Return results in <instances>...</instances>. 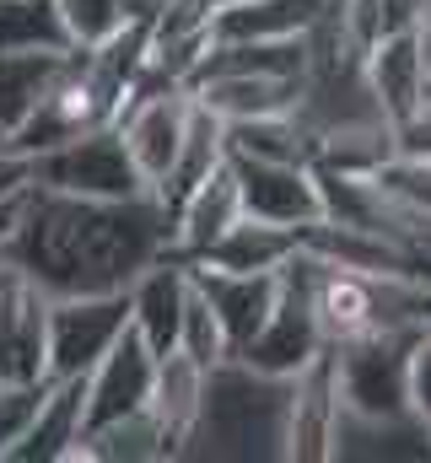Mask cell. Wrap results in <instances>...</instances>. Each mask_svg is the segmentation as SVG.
Returning <instances> with one entry per match:
<instances>
[{"mask_svg":"<svg viewBox=\"0 0 431 463\" xmlns=\"http://www.w3.org/2000/svg\"><path fill=\"white\" fill-rule=\"evenodd\" d=\"M189 275H195L200 297L211 302V313L221 318L226 350L237 355V350L264 329V318H270V307H275V291H281V269H275V275H226V269L189 264Z\"/></svg>","mask_w":431,"mask_h":463,"instance_id":"cell-15","label":"cell"},{"mask_svg":"<svg viewBox=\"0 0 431 463\" xmlns=\"http://www.w3.org/2000/svg\"><path fill=\"white\" fill-rule=\"evenodd\" d=\"M378 184L394 189L399 200L431 211V156H388V162L378 167Z\"/></svg>","mask_w":431,"mask_h":463,"instance_id":"cell-30","label":"cell"},{"mask_svg":"<svg viewBox=\"0 0 431 463\" xmlns=\"http://www.w3.org/2000/svg\"><path fill=\"white\" fill-rule=\"evenodd\" d=\"M157 458H173L162 426L151 420V410H135V415H119L98 431L81 437L76 448V463H157Z\"/></svg>","mask_w":431,"mask_h":463,"instance_id":"cell-24","label":"cell"},{"mask_svg":"<svg viewBox=\"0 0 431 463\" xmlns=\"http://www.w3.org/2000/svg\"><path fill=\"white\" fill-rule=\"evenodd\" d=\"M5 49H71L60 0H0V54Z\"/></svg>","mask_w":431,"mask_h":463,"instance_id":"cell-26","label":"cell"},{"mask_svg":"<svg viewBox=\"0 0 431 463\" xmlns=\"http://www.w3.org/2000/svg\"><path fill=\"white\" fill-rule=\"evenodd\" d=\"M71 49H5L0 54V129L11 135L60 81Z\"/></svg>","mask_w":431,"mask_h":463,"instance_id":"cell-23","label":"cell"},{"mask_svg":"<svg viewBox=\"0 0 431 463\" xmlns=\"http://www.w3.org/2000/svg\"><path fill=\"white\" fill-rule=\"evenodd\" d=\"M49 291L0 253V383L49 377Z\"/></svg>","mask_w":431,"mask_h":463,"instance_id":"cell-8","label":"cell"},{"mask_svg":"<svg viewBox=\"0 0 431 463\" xmlns=\"http://www.w3.org/2000/svg\"><path fill=\"white\" fill-rule=\"evenodd\" d=\"M0 253L16 259L49 297L124 291L146 264L173 253V216L157 194L87 200L27 189L22 222Z\"/></svg>","mask_w":431,"mask_h":463,"instance_id":"cell-1","label":"cell"},{"mask_svg":"<svg viewBox=\"0 0 431 463\" xmlns=\"http://www.w3.org/2000/svg\"><path fill=\"white\" fill-rule=\"evenodd\" d=\"M43 393H49V377H38V383H0V463L22 442V431L38 415Z\"/></svg>","mask_w":431,"mask_h":463,"instance_id":"cell-29","label":"cell"},{"mask_svg":"<svg viewBox=\"0 0 431 463\" xmlns=\"http://www.w3.org/2000/svg\"><path fill=\"white\" fill-rule=\"evenodd\" d=\"M361 71H367V87H372V98H378L388 124L410 118L431 92V54L421 43V33L378 38L372 49H361Z\"/></svg>","mask_w":431,"mask_h":463,"instance_id":"cell-11","label":"cell"},{"mask_svg":"<svg viewBox=\"0 0 431 463\" xmlns=\"http://www.w3.org/2000/svg\"><path fill=\"white\" fill-rule=\"evenodd\" d=\"M416 324L431 335V280L426 286H416Z\"/></svg>","mask_w":431,"mask_h":463,"instance_id":"cell-35","label":"cell"},{"mask_svg":"<svg viewBox=\"0 0 431 463\" xmlns=\"http://www.w3.org/2000/svg\"><path fill=\"white\" fill-rule=\"evenodd\" d=\"M243 216V194L232 178V162H221L206 184L189 189V200L173 211V259H195L200 248H211L221 232Z\"/></svg>","mask_w":431,"mask_h":463,"instance_id":"cell-18","label":"cell"},{"mask_svg":"<svg viewBox=\"0 0 431 463\" xmlns=\"http://www.w3.org/2000/svg\"><path fill=\"white\" fill-rule=\"evenodd\" d=\"M5 146H11V135H5V129H0V151H5ZM11 151H16V146H11Z\"/></svg>","mask_w":431,"mask_h":463,"instance_id":"cell-37","label":"cell"},{"mask_svg":"<svg viewBox=\"0 0 431 463\" xmlns=\"http://www.w3.org/2000/svg\"><path fill=\"white\" fill-rule=\"evenodd\" d=\"M81 431H87V372L49 377L38 415L27 420L22 442L5 453V463H76Z\"/></svg>","mask_w":431,"mask_h":463,"instance_id":"cell-12","label":"cell"},{"mask_svg":"<svg viewBox=\"0 0 431 463\" xmlns=\"http://www.w3.org/2000/svg\"><path fill=\"white\" fill-rule=\"evenodd\" d=\"M189 92H195V103H206L221 124H232V118H259V114H286V109H297L302 81H292V76H200Z\"/></svg>","mask_w":431,"mask_h":463,"instance_id":"cell-21","label":"cell"},{"mask_svg":"<svg viewBox=\"0 0 431 463\" xmlns=\"http://www.w3.org/2000/svg\"><path fill=\"white\" fill-rule=\"evenodd\" d=\"M329 0H232L211 11V43H254V38H302Z\"/></svg>","mask_w":431,"mask_h":463,"instance_id":"cell-19","label":"cell"},{"mask_svg":"<svg viewBox=\"0 0 431 463\" xmlns=\"http://www.w3.org/2000/svg\"><path fill=\"white\" fill-rule=\"evenodd\" d=\"M226 151L232 156H264V162H313V135L292 114H259L226 124Z\"/></svg>","mask_w":431,"mask_h":463,"instance_id":"cell-25","label":"cell"},{"mask_svg":"<svg viewBox=\"0 0 431 463\" xmlns=\"http://www.w3.org/2000/svg\"><path fill=\"white\" fill-rule=\"evenodd\" d=\"M60 16H65V27H71V43H81V49L113 38V33L129 22L119 0H60Z\"/></svg>","mask_w":431,"mask_h":463,"instance_id":"cell-28","label":"cell"},{"mask_svg":"<svg viewBox=\"0 0 431 463\" xmlns=\"http://www.w3.org/2000/svg\"><path fill=\"white\" fill-rule=\"evenodd\" d=\"M232 178L243 194V216L275 222V227H313L319 222V184L308 162H264V156H232Z\"/></svg>","mask_w":431,"mask_h":463,"instance_id":"cell-9","label":"cell"},{"mask_svg":"<svg viewBox=\"0 0 431 463\" xmlns=\"http://www.w3.org/2000/svg\"><path fill=\"white\" fill-rule=\"evenodd\" d=\"M313 313H319L323 345H345L388 324H416V286L356 275V269L323 264L313 253Z\"/></svg>","mask_w":431,"mask_h":463,"instance_id":"cell-4","label":"cell"},{"mask_svg":"<svg viewBox=\"0 0 431 463\" xmlns=\"http://www.w3.org/2000/svg\"><path fill=\"white\" fill-rule=\"evenodd\" d=\"M200 388H206V366H200V361H189L184 350L157 355V383H151L146 410H151V420L162 426V437H168L173 458H178V448H184V437H189V426H195Z\"/></svg>","mask_w":431,"mask_h":463,"instance_id":"cell-22","label":"cell"},{"mask_svg":"<svg viewBox=\"0 0 431 463\" xmlns=\"http://www.w3.org/2000/svg\"><path fill=\"white\" fill-rule=\"evenodd\" d=\"M340 415V388H334V355L319 350L297 377H292V410H286V458L292 463H329V437Z\"/></svg>","mask_w":431,"mask_h":463,"instance_id":"cell-13","label":"cell"},{"mask_svg":"<svg viewBox=\"0 0 431 463\" xmlns=\"http://www.w3.org/2000/svg\"><path fill=\"white\" fill-rule=\"evenodd\" d=\"M319 350L329 345H323L319 313H313V253L297 248L281 264V291H275L264 329L237 350V361H248L254 372H270V377H297Z\"/></svg>","mask_w":431,"mask_h":463,"instance_id":"cell-6","label":"cell"},{"mask_svg":"<svg viewBox=\"0 0 431 463\" xmlns=\"http://www.w3.org/2000/svg\"><path fill=\"white\" fill-rule=\"evenodd\" d=\"M394 156H431V92L416 114L394 124Z\"/></svg>","mask_w":431,"mask_h":463,"instance_id":"cell-31","label":"cell"},{"mask_svg":"<svg viewBox=\"0 0 431 463\" xmlns=\"http://www.w3.org/2000/svg\"><path fill=\"white\" fill-rule=\"evenodd\" d=\"M33 189V156H22V151H0V200H11V194H27Z\"/></svg>","mask_w":431,"mask_h":463,"instance_id":"cell-33","label":"cell"},{"mask_svg":"<svg viewBox=\"0 0 431 463\" xmlns=\"http://www.w3.org/2000/svg\"><path fill=\"white\" fill-rule=\"evenodd\" d=\"M33 189L49 194H87V200H129V194H151V184L140 178V167L129 162V146L119 135V124H98L76 140H60L49 151L33 156Z\"/></svg>","mask_w":431,"mask_h":463,"instance_id":"cell-5","label":"cell"},{"mask_svg":"<svg viewBox=\"0 0 431 463\" xmlns=\"http://www.w3.org/2000/svg\"><path fill=\"white\" fill-rule=\"evenodd\" d=\"M297 248H302V232L297 227H275V222H259V216H237L211 248H200L184 264H206V269H226V275H275Z\"/></svg>","mask_w":431,"mask_h":463,"instance_id":"cell-16","label":"cell"},{"mask_svg":"<svg viewBox=\"0 0 431 463\" xmlns=\"http://www.w3.org/2000/svg\"><path fill=\"white\" fill-rule=\"evenodd\" d=\"M221 162H226V124H221L206 103H195V109H189V124H184V140H178V151H173L168 173L151 184V194H157V200H162V211L173 216V211L189 200V189H195V184H206Z\"/></svg>","mask_w":431,"mask_h":463,"instance_id":"cell-17","label":"cell"},{"mask_svg":"<svg viewBox=\"0 0 431 463\" xmlns=\"http://www.w3.org/2000/svg\"><path fill=\"white\" fill-rule=\"evenodd\" d=\"M211 5H232V0H211Z\"/></svg>","mask_w":431,"mask_h":463,"instance_id":"cell-38","label":"cell"},{"mask_svg":"<svg viewBox=\"0 0 431 463\" xmlns=\"http://www.w3.org/2000/svg\"><path fill=\"white\" fill-rule=\"evenodd\" d=\"M129 324L124 291H81V297H49V377H76L103 355Z\"/></svg>","mask_w":431,"mask_h":463,"instance_id":"cell-7","label":"cell"},{"mask_svg":"<svg viewBox=\"0 0 431 463\" xmlns=\"http://www.w3.org/2000/svg\"><path fill=\"white\" fill-rule=\"evenodd\" d=\"M22 205H27V194H11V200H0V248L11 242V232L22 222Z\"/></svg>","mask_w":431,"mask_h":463,"instance_id":"cell-34","label":"cell"},{"mask_svg":"<svg viewBox=\"0 0 431 463\" xmlns=\"http://www.w3.org/2000/svg\"><path fill=\"white\" fill-rule=\"evenodd\" d=\"M329 458H431V431L416 415L399 420H367V415H334Z\"/></svg>","mask_w":431,"mask_h":463,"instance_id":"cell-20","label":"cell"},{"mask_svg":"<svg viewBox=\"0 0 431 463\" xmlns=\"http://www.w3.org/2000/svg\"><path fill=\"white\" fill-rule=\"evenodd\" d=\"M286 410L292 377H270L226 355L206 366L200 410L178 458H286Z\"/></svg>","mask_w":431,"mask_h":463,"instance_id":"cell-2","label":"cell"},{"mask_svg":"<svg viewBox=\"0 0 431 463\" xmlns=\"http://www.w3.org/2000/svg\"><path fill=\"white\" fill-rule=\"evenodd\" d=\"M189 361H200V366H216V361H226L232 350H226V335H221V318L211 313V302L200 297V286H195V275H189V302H184V318H178V345Z\"/></svg>","mask_w":431,"mask_h":463,"instance_id":"cell-27","label":"cell"},{"mask_svg":"<svg viewBox=\"0 0 431 463\" xmlns=\"http://www.w3.org/2000/svg\"><path fill=\"white\" fill-rule=\"evenodd\" d=\"M421 335H426L421 324H388V329H372L361 340L329 345L340 410L345 415H367V420L416 415L410 410V361H416V340Z\"/></svg>","mask_w":431,"mask_h":463,"instance_id":"cell-3","label":"cell"},{"mask_svg":"<svg viewBox=\"0 0 431 463\" xmlns=\"http://www.w3.org/2000/svg\"><path fill=\"white\" fill-rule=\"evenodd\" d=\"M410 410L431 431V335L416 340V361H410Z\"/></svg>","mask_w":431,"mask_h":463,"instance_id":"cell-32","label":"cell"},{"mask_svg":"<svg viewBox=\"0 0 431 463\" xmlns=\"http://www.w3.org/2000/svg\"><path fill=\"white\" fill-rule=\"evenodd\" d=\"M119 5H124V16H129V22H151V11H157L162 0H119Z\"/></svg>","mask_w":431,"mask_h":463,"instance_id":"cell-36","label":"cell"},{"mask_svg":"<svg viewBox=\"0 0 431 463\" xmlns=\"http://www.w3.org/2000/svg\"><path fill=\"white\" fill-rule=\"evenodd\" d=\"M151 383H157V350L124 324V335L87 366V431H98V426L119 420V415L146 410Z\"/></svg>","mask_w":431,"mask_h":463,"instance_id":"cell-10","label":"cell"},{"mask_svg":"<svg viewBox=\"0 0 431 463\" xmlns=\"http://www.w3.org/2000/svg\"><path fill=\"white\" fill-rule=\"evenodd\" d=\"M124 297H129V329L157 355H168L178 345V318H184V302H189V264L162 253L157 264H146L124 286Z\"/></svg>","mask_w":431,"mask_h":463,"instance_id":"cell-14","label":"cell"}]
</instances>
